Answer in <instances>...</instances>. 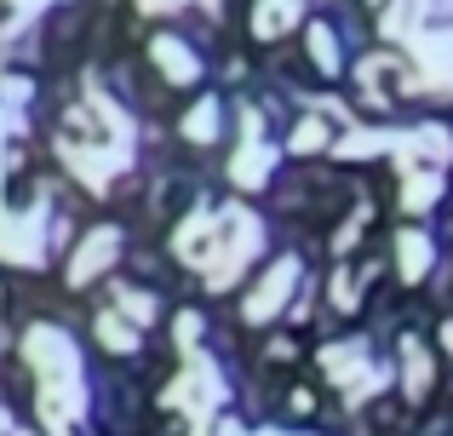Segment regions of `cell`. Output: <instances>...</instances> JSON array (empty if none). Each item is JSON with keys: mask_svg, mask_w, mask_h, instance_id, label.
I'll return each mask as SVG.
<instances>
[{"mask_svg": "<svg viewBox=\"0 0 453 436\" xmlns=\"http://www.w3.org/2000/svg\"><path fill=\"white\" fill-rule=\"evenodd\" d=\"M46 6H58V0H12V41H18V34L29 29V18L46 11Z\"/></svg>", "mask_w": 453, "mask_h": 436, "instance_id": "9", "label": "cell"}, {"mask_svg": "<svg viewBox=\"0 0 453 436\" xmlns=\"http://www.w3.org/2000/svg\"><path fill=\"white\" fill-rule=\"evenodd\" d=\"M310 52H316V64L327 69V75H333V69H339V46H333V34L321 29V23H316V29H310Z\"/></svg>", "mask_w": 453, "mask_h": 436, "instance_id": "8", "label": "cell"}, {"mask_svg": "<svg viewBox=\"0 0 453 436\" xmlns=\"http://www.w3.org/2000/svg\"><path fill=\"white\" fill-rule=\"evenodd\" d=\"M402 258H408V276H425V264H431V241L425 235H402Z\"/></svg>", "mask_w": 453, "mask_h": 436, "instance_id": "7", "label": "cell"}, {"mask_svg": "<svg viewBox=\"0 0 453 436\" xmlns=\"http://www.w3.org/2000/svg\"><path fill=\"white\" fill-rule=\"evenodd\" d=\"M115 253V230H98L87 247H81V264H75V281H87L92 270H104V258Z\"/></svg>", "mask_w": 453, "mask_h": 436, "instance_id": "5", "label": "cell"}, {"mask_svg": "<svg viewBox=\"0 0 453 436\" xmlns=\"http://www.w3.org/2000/svg\"><path fill=\"white\" fill-rule=\"evenodd\" d=\"M184 133L196 138V144H207V138L219 133V98H207V103H201V110L189 115V126H184Z\"/></svg>", "mask_w": 453, "mask_h": 436, "instance_id": "6", "label": "cell"}, {"mask_svg": "<svg viewBox=\"0 0 453 436\" xmlns=\"http://www.w3.org/2000/svg\"><path fill=\"white\" fill-rule=\"evenodd\" d=\"M144 11H166V6H184V0H138ZM207 6H219V0H207Z\"/></svg>", "mask_w": 453, "mask_h": 436, "instance_id": "10", "label": "cell"}, {"mask_svg": "<svg viewBox=\"0 0 453 436\" xmlns=\"http://www.w3.org/2000/svg\"><path fill=\"white\" fill-rule=\"evenodd\" d=\"M155 57H161L166 80H178V87L201 80V57L189 52V46H178V34H155Z\"/></svg>", "mask_w": 453, "mask_h": 436, "instance_id": "1", "label": "cell"}, {"mask_svg": "<svg viewBox=\"0 0 453 436\" xmlns=\"http://www.w3.org/2000/svg\"><path fill=\"white\" fill-rule=\"evenodd\" d=\"M288 23H299V0H258V11H253V29L265 34V41H276Z\"/></svg>", "mask_w": 453, "mask_h": 436, "instance_id": "3", "label": "cell"}, {"mask_svg": "<svg viewBox=\"0 0 453 436\" xmlns=\"http://www.w3.org/2000/svg\"><path fill=\"white\" fill-rule=\"evenodd\" d=\"M258 167H276V149L258 144V115L247 110V149H242V161H235V179H242V184H258V179H265Z\"/></svg>", "mask_w": 453, "mask_h": 436, "instance_id": "2", "label": "cell"}, {"mask_svg": "<svg viewBox=\"0 0 453 436\" xmlns=\"http://www.w3.org/2000/svg\"><path fill=\"white\" fill-rule=\"evenodd\" d=\"M288 287H293V258H288V264H281L276 276L265 281V293H258V299H253V310H247V316H253V322H265V316H276V310H270V304H281V299H288Z\"/></svg>", "mask_w": 453, "mask_h": 436, "instance_id": "4", "label": "cell"}]
</instances>
